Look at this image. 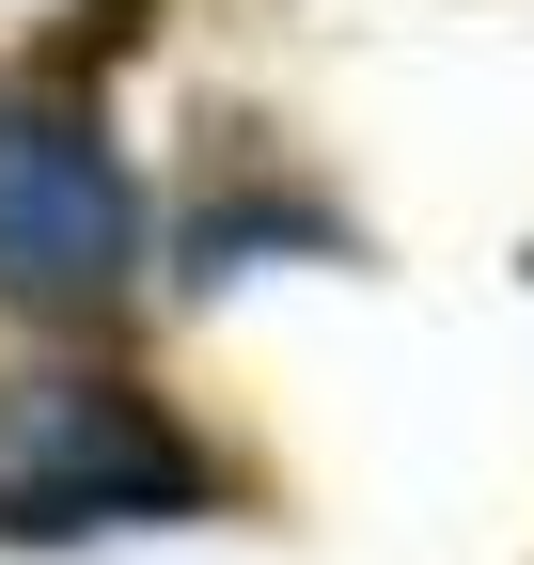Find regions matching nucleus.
Segmentation results:
<instances>
[{
	"instance_id": "obj_2",
	"label": "nucleus",
	"mask_w": 534,
	"mask_h": 565,
	"mask_svg": "<svg viewBox=\"0 0 534 565\" xmlns=\"http://www.w3.org/2000/svg\"><path fill=\"white\" fill-rule=\"evenodd\" d=\"M126 173L95 158L79 126L47 110H0V282L17 299H95V282L126 267Z\"/></svg>"
},
{
	"instance_id": "obj_1",
	"label": "nucleus",
	"mask_w": 534,
	"mask_h": 565,
	"mask_svg": "<svg viewBox=\"0 0 534 565\" xmlns=\"http://www.w3.org/2000/svg\"><path fill=\"white\" fill-rule=\"evenodd\" d=\"M205 503V456L173 440L158 393H110V377H32L0 393V534H110V519H173Z\"/></svg>"
}]
</instances>
